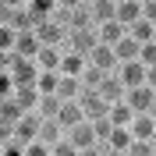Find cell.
Returning <instances> with one entry per match:
<instances>
[{"label":"cell","instance_id":"1","mask_svg":"<svg viewBox=\"0 0 156 156\" xmlns=\"http://www.w3.org/2000/svg\"><path fill=\"white\" fill-rule=\"evenodd\" d=\"M36 36H39L43 46H64V50H68V25L57 21V18H43L36 25Z\"/></svg>","mask_w":156,"mask_h":156},{"label":"cell","instance_id":"2","mask_svg":"<svg viewBox=\"0 0 156 156\" xmlns=\"http://www.w3.org/2000/svg\"><path fill=\"white\" fill-rule=\"evenodd\" d=\"M78 103H82V110H85V121H107L110 107H114V103H107V99L99 96V89H82Z\"/></svg>","mask_w":156,"mask_h":156},{"label":"cell","instance_id":"3","mask_svg":"<svg viewBox=\"0 0 156 156\" xmlns=\"http://www.w3.org/2000/svg\"><path fill=\"white\" fill-rule=\"evenodd\" d=\"M96 46H99L96 25H92V29H71L68 32V50H75V53H82V57H92Z\"/></svg>","mask_w":156,"mask_h":156},{"label":"cell","instance_id":"4","mask_svg":"<svg viewBox=\"0 0 156 156\" xmlns=\"http://www.w3.org/2000/svg\"><path fill=\"white\" fill-rule=\"evenodd\" d=\"M39 25V18L32 14L29 7H4V29H14V32H32Z\"/></svg>","mask_w":156,"mask_h":156},{"label":"cell","instance_id":"5","mask_svg":"<svg viewBox=\"0 0 156 156\" xmlns=\"http://www.w3.org/2000/svg\"><path fill=\"white\" fill-rule=\"evenodd\" d=\"M7 75L14 78V85H36L43 71H39L36 60H29V57H14V64L7 68Z\"/></svg>","mask_w":156,"mask_h":156},{"label":"cell","instance_id":"6","mask_svg":"<svg viewBox=\"0 0 156 156\" xmlns=\"http://www.w3.org/2000/svg\"><path fill=\"white\" fill-rule=\"evenodd\" d=\"M39 131H43V117L39 114H25L14 124V142H21V146H29V142H36Z\"/></svg>","mask_w":156,"mask_h":156},{"label":"cell","instance_id":"7","mask_svg":"<svg viewBox=\"0 0 156 156\" xmlns=\"http://www.w3.org/2000/svg\"><path fill=\"white\" fill-rule=\"evenodd\" d=\"M124 103L135 114H153V103H156V92L149 85H138V89H128V96H124Z\"/></svg>","mask_w":156,"mask_h":156},{"label":"cell","instance_id":"8","mask_svg":"<svg viewBox=\"0 0 156 156\" xmlns=\"http://www.w3.org/2000/svg\"><path fill=\"white\" fill-rule=\"evenodd\" d=\"M68 138L75 142V149L82 153V149H92V146H99V135H96V124L92 121H82V124H75L68 131Z\"/></svg>","mask_w":156,"mask_h":156},{"label":"cell","instance_id":"9","mask_svg":"<svg viewBox=\"0 0 156 156\" xmlns=\"http://www.w3.org/2000/svg\"><path fill=\"white\" fill-rule=\"evenodd\" d=\"M117 75H121L124 89H138V85H146V78H149V68L142 64V60H131V64H121V68H117Z\"/></svg>","mask_w":156,"mask_h":156},{"label":"cell","instance_id":"10","mask_svg":"<svg viewBox=\"0 0 156 156\" xmlns=\"http://www.w3.org/2000/svg\"><path fill=\"white\" fill-rule=\"evenodd\" d=\"M131 138H138V142H153L156 135V117L153 114H135V121H131Z\"/></svg>","mask_w":156,"mask_h":156},{"label":"cell","instance_id":"11","mask_svg":"<svg viewBox=\"0 0 156 156\" xmlns=\"http://www.w3.org/2000/svg\"><path fill=\"white\" fill-rule=\"evenodd\" d=\"M99 96L107 99V103H121V99L128 96V89H124V82H121V75H107L103 78V85H99Z\"/></svg>","mask_w":156,"mask_h":156},{"label":"cell","instance_id":"12","mask_svg":"<svg viewBox=\"0 0 156 156\" xmlns=\"http://www.w3.org/2000/svg\"><path fill=\"white\" fill-rule=\"evenodd\" d=\"M39 50H43V43H39L36 29H32V32H18V43H14V53H18V57L36 60V57H39Z\"/></svg>","mask_w":156,"mask_h":156},{"label":"cell","instance_id":"13","mask_svg":"<svg viewBox=\"0 0 156 156\" xmlns=\"http://www.w3.org/2000/svg\"><path fill=\"white\" fill-rule=\"evenodd\" d=\"M89 68V57L75 53V50H64V60H60V75H71V78H82Z\"/></svg>","mask_w":156,"mask_h":156},{"label":"cell","instance_id":"14","mask_svg":"<svg viewBox=\"0 0 156 156\" xmlns=\"http://www.w3.org/2000/svg\"><path fill=\"white\" fill-rule=\"evenodd\" d=\"M60 124L68 128H75V124H82V121H85V110H82V103H78V99H64V107H60V117H57Z\"/></svg>","mask_w":156,"mask_h":156},{"label":"cell","instance_id":"15","mask_svg":"<svg viewBox=\"0 0 156 156\" xmlns=\"http://www.w3.org/2000/svg\"><path fill=\"white\" fill-rule=\"evenodd\" d=\"M89 64H96L99 71H117V68H121V64H117V53H114V46H103V43H99V46L92 50Z\"/></svg>","mask_w":156,"mask_h":156},{"label":"cell","instance_id":"16","mask_svg":"<svg viewBox=\"0 0 156 156\" xmlns=\"http://www.w3.org/2000/svg\"><path fill=\"white\" fill-rule=\"evenodd\" d=\"M60 60H64V46H43L39 50V71H60Z\"/></svg>","mask_w":156,"mask_h":156},{"label":"cell","instance_id":"17","mask_svg":"<svg viewBox=\"0 0 156 156\" xmlns=\"http://www.w3.org/2000/svg\"><path fill=\"white\" fill-rule=\"evenodd\" d=\"M68 138V128L60 124L57 117H50V121H43V131H39V142H46V146H57V142H64Z\"/></svg>","mask_w":156,"mask_h":156},{"label":"cell","instance_id":"18","mask_svg":"<svg viewBox=\"0 0 156 156\" xmlns=\"http://www.w3.org/2000/svg\"><path fill=\"white\" fill-rule=\"evenodd\" d=\"M114 53H117V64H131V60L142 57V43H135L131 36H124V39L114 46Z\"/></svg>","mask_w":156,"mask_h":156},{"label":"cell","instance_id":"19","mask_svg":"<svg viewBox=\"0 0 156 156\" xmlns=\"http://www.w3.org/2000/svg\"><path fill=\"white\" fill-rule=\"evenodd\" d=\"M96 32H99V43H103V46H117V43L128 36V29L121 25V21H107V25H96Z\"/></svg>","mask_w":156,"mask_h":156},{"label":"cell","instance_id":"20","mask_svg":"<svg viewBox=\"0 0 156 156\" xmlns=\"http://www.w3.org/2000/svg\"><path fill=\"white\" fill-rule=\"evenodd\" d=\"M89 11H92V21L96 25L117 21V0H96V4H89Z\"/></svg>","mask_w":156,"mask_h":156},{"label":"cell","instance_id":"21","mask_svg":"<svg viewBox=\"0 0 156 156\" xmlns=\"http://www.w3.org/2000/svg\"><path fill=\"white\" fill-rule=\"evenodd\" d=\"M117 21H121L124 29H131L135 21H142V4H135V0H121V4H117Z\"/></svg>","mask_w":156,"mask_h":156},{"label":"cell","instance_id":"22","mask_svg":"<svg viewBox=\"0 0 156 156\" xmlns=\"http://www.w3.org/2000/svg\"><path fill=\"white\" fill-rule=\"evenodd\" d=\"M131 121H135V110L128 107L124 99L110 107V124H114V128H131Z\"/></svg>","mask_w":156,"mask_h":156},{"label":"cell","instance_id":"23","mask_svg":"<svg viewBox=\"0 0 156 156\" xmlns=\"http://www.w3.org/2000/svg\"><path fill=\"white\" fill-rule=\"evenodd\" d=\"M0 110H4V124H11V128L18 124L21 117H25V107H21L14 96H7V99H4V103H0Z\"/></svg>","mask_w":156,"mask_h":156},{"label":"cell","instance_id":"24","mask_svg":"<svg viewBox=\"0 0 156 156\" xmlns=\"http://www.w3.org/2000/svg\"><path fill=\"white\" fill-rule=\"evenodd\" d=\"M131 142H135V138H131V131H128V128H114V131H110V138L107 142H103V149H131Z\"/></svg>","mask_w":156,"mask_h":156},{"label":"cell","instance_id":"25","mask_svg":"<svg viewBox=\"0 0 156 156\" xmlns=\"http://www.w3.org/2000/svg\"><path fill=\"white\" fill-rule=\"evenodd\" d=\"M60 107H64V99L53 92V96H43V99H39V110H36V114L43 117V121H50V117H60Z\"/></svg>","mask_w":156,"mask_h":156},{"label":"cell","instance_id":"26","mask_svg":"<svg viewBox=\"0 0 156 156\" xmlns=\"http://www.w3.org/2000/svg\"><path fill=\"white\" fill-rule=\"evenodd\" d=\"M128 36L135 39V43H142V46H146V43H153V39H156V25H149V21L142 18V21H135V25L128 29Z\"/></svg>","mask_w":156,"mask_h":156},{"label":"cell","instance_id":"27","mask_svg":"<svg viewBox=\"0 0 156 156\" xmlns=\"http://www.w3.org/2000/svg\"><path fill=\"white\" fill-rule=\"evenodd\" d=\"M29 11L36 14L39 21H43V18H53V14L60 11V0H29Z\"/></svg>","mask_w":156,"mask_h":156},{"label":"cell","instance_id":"28","mask_svg":"<svg viewBox=\"0 0 156 156\" xmlns=\"http://www.w3.org/2000/svg\"><path fill=\"white\" fill-rule=\"evenodd\" d=\"M60 71H43V75H39V82H36V89L39 92H43V96H53V92H57L60 89Z\"/></svg>","mask_w":156,"mask_h":156},{"label":"cell","instance_id":"29","mask_svg":"<svg viewBox=\"0 0 156 156\" xmlns=\"http://www.w3.org/2000/svg\"><path fill=\"white\" fill-rule=\"evenodd\" d=\"M82 89H85V85H82V78H71V75H64V78H60L57 96H60V99H78V96H82Z\"/></svg>","mask_w":156,"mask_h":156},{"label":"cell","instance_id":"30","mask_svg":"<svg viewBox=\"0 0 156 156\" xmlns=\"http://www.w3.org/2000/svg\"><path fill=\"white\" fill-rule=\"evenodd\" d=\"M107 75H114V71H99L96 64H89V68H85V75H82V85H85V89H99Z\"/></svg>","mask_w":156,"mask_h":156},{"label":"cell","instance_id":"31","mask_svg":"<svg viewBox=\"0 0 156 156\" xmlns=\"http://www.w3.org/2000/svg\"><path fill=\"white\" fill-rule=\"evenodd\" d=\"M25 156H53V146H46V142H29V146H25Z\"/></svg>","mask_w":156,"mask_h":156},{"label":"cell","instance_id":"32","mask_svg":"<svg viewBox=\"0 0 156 156\" xmlns=\"http://www.w3.org/2000/svg\"><path fill=\"white\" fill-rule=\"evenodd\" d=\"M128 156H156V149H153V142H131V149H128Z\"/></svg>","mask_w":156,"mask_h":156},{"label":"cell","instance_id":"33","mask_svg":"<svg viewBox=\"0 0 156 156\" xmlns=\"http://www.w3.org/2000/svg\"><path fill=\"white\" fill-rule=\"evenodd\" d=\"M138 60H142L146 68H156V39H153V43H146V46H142V57H138Z\"/></svg>","mask_w":156,"mask_h":156},{"label":"cell","instance_id":"34","mask_svg":"<svg viewBox=\"0 0 156 156\" xmlns=\"http://www.w3.org/2000/svg\"><path fill=\"white\" fill-rule=\"evenodd\" d=\"M53 156H78V149H75V142H71V138H64V142H57V146H53Z\"/></svg>","mask_w":156,"mask_h":156},{"label":"cell","instance_id":"35","mask_svg":"<svg viewBox=\"0 0 156 156\" xmlns=\"http://www.w3.org/2000/svg\"><path fill=\"white\" fill-rule=\"evenodd\" d=\"M4 156H25V146L11 138V142H4Z\"/></svg>","mask_w":156,"mask_h":156},{"label":"cell","instance_id":"36","mask_svg":"<svg viewBox=\"0 0 156 156\" xmlns=\"http://www.w3.org/2000/svg\"><path fill=\"white\" fill-rule=\"evenodd\" d=\"M142 18H146L149 25H156V0H149V4H142Z\"/></svg>","mask_w":156,"mask_h":156},{"label":"cell","instance_id":"37","mask_svg":"<svg viewBox=\"0 0 156 156\" xmlns=\"http://www.w3.org/2000/svg\"><path fill=\"white\" fill-rule=\"evenodd\" d=\"M78 156H107V149H103V146H92V149H82Z\"/></svg>","mask_w":156,"mask_h":156},{"label":"cell","instance_id":"38","mask_svg":"<svg viewBox=\"0 0 156 156\" xmlns=\"http://www.w3.org/2000/svg\"><path fill=\"white\" fill-rule=\"evenodd\" d=\"M146 85H149V89L156 92V68H149V78H146Z\"/></svg>","mask_w":156,"mask_h":156},{"label":"cell","instance_id":"39","mask_svg":"<svg viewBox=\"0 0 156 156\" xmlns=\"http://www.w3.org/2000/svg\"><path fill=\"white\" fill-rule=\"evenodd\" d=\"M4 7H29V0H4Z\"/></svg>","mask_w":156,"mask_h":156},{"label":"cell","instance_id":"40","mask_svg":"<svg viewBox=\"0 0 156 156\" xmlns=\"http://www.w3.org/2000/svg\"><path fill=\"white\" fill-rule=\"evenodd\" d=\"M107 156H128L124 149H107Z\"/></svg>","mask_w":156,"mask_h":156},{"label":"cell","instance_id":"41","mask_svg":"<svg viewBox=\"0 0 156 156\" xmlns=\"http://www.w3.org/2000/svg\"><path fill=\"white\" fill-rule=\"evenodd\" d=\"M135 4H149V0H135Z\"/></svg>","mask_w":156,"mask_h":156},{"label":"cell","instance_id":"42","mask_svg":"<svg viewBox=\"0 0 156 156\" xmlns=\"http://www.w3.org/2000/svg\"><path fill=\"white\" fill-rule=\"evenodd\" d=\"M153 149H156V135H153Z\"/></svg>","mask_w":156,"mask_h":156},{"label":"cell","instance_id":"43","mask_svg":"<svg viewBox=\"0 0 156 156\" xmlns=\"http://www.w3.org/2000/svg\"><path fill=\"white\" fill-rule=\"evenodd\" d=\"M153 117H156V103H153Z\"/></svg>","mask_w":156,"mask_h":156},{"label":"cell","instance_id":"44","mask_svg":"<svg viewBox=\"0 0 156 156\" xmlns=\"http://www.w3.org/2000/svg\"><path fill=\"white\" fill-rule=\"evenodd\" d=\"M85 4H96V0H85Z\"/></svg>","mask_w":156,"mask_h":156}]
</instances>
